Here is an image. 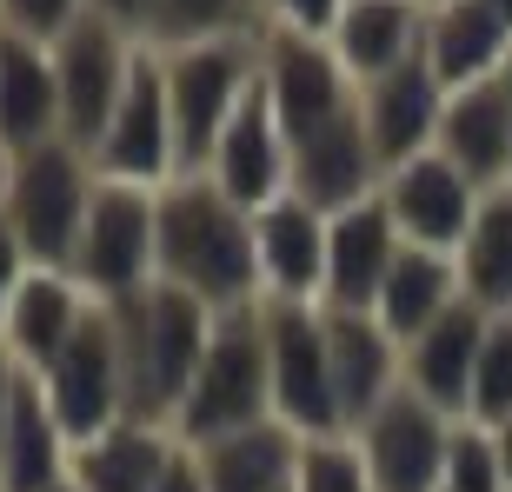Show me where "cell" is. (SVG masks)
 I'll return each instance as SVG.
<instances>
[{"label": "cell", "instance_id": "obj_35", "mask_svg": "<svg viewBox=\"0 0 512 492\" xmlns=\"http://www.w3.org/2000/svg\"><path fill=\"white\" fill-rule=\"evenodd\" d=\"M94 14V0H0V34L34 40V47H54Z\"/></svg>", "mask_w": 512, "mask_h": 492}, {"label": "cell", "instance_id": "obj_25", "mask_svg": "<svg viewBox=\"0 0 512 492\" xmlns=\"http://www.w3.org/2000/svg\"><path fill=\"white\" fill-rule=\"evenodd\" d=\"M419 34H426V7L419 0H346L326 47L340 54V67L353 74V87L393 74L399 60L419 54Z\"/></svg>", "mask_w": 512, "mask_h": 492}, {"label": "cell", "instance_id": "obj_36", "mask_svg": "<svg viewBox=\"0 0 512 492\" xmlns=\"http://www.w3.org/2000/svg\"><path fill=\"white\" fill-rule=\"evenodd\" d=\"M346 0H260V27H293V34H333Z\"/></svg>", "mask_w": 512, "mask_h": 492}, {"label": "cell", "instance_id": "obj_26", "mask_svg": "<svg viewBox=\"0 0 512 492\" xmlns=\"http://www.w3.org/2000/svg\"><path fill=\"white\" fill-rule=\"evenodd\" d=\"M466 300V286H459V260L453 253H433V246H406L386 273L380 300H373V320L393 333L399 346H413L426 326H439L453 306Z\"/></svg>", "mask_w": 512, "mask_h": 492}, {"label": "cell", "instance_id": "obj_44", "mask_svg": "<svg viewBox=\"0 0 512 492\" xmlns=\"http://www.w3.org/2000/svg\"><path fill=\"white\" fill-rule=\"evenodd\" d=\"M486 7H493V14H499V20L512 27V0H486Z\"/></svg>", "mask_w": 512, "mask_h": 492}, {"label": "cell", "instance_id": "obj_33", "mask_svg": "<svg viewBox=\"0 0 512 492\" xmlns=\"http://www.w3.org/2000/svg\"><path fill=\"white\" fill-rule=\"evenodd\" d=\"M473 426H506L512 419V320L486 326L479 346V373H473Z\"/></svg>", "mask_w": 512, "mask_h": 492}, {"label": "cell", "instance_id": "obj_30", "mask_svg": "<svg viewBox=\"0 0 512 492\" xmlns=\"http://www.w3.org/2000/svg\"><path fill=\"white\" fill-rule=\"evenodd\" d=\"M459 286L479 313L512 320V187L486 193L473 213V233L459 246Z\"/></svg>", "mask_w": 512, "mask_h": 492}, {"label": "cell", "instance_id": "obj_23", "mask_svg": "<svg viewBox=\"0 0 512 492\" xmlns=\"http://www.w3.org/2000/svg\"><path fill=\"white\" fill-rule=\"evenodd\" d=\"M87 313H94V300L80 293L74 273L34 266L27 286L14 293V306H7V320H0V340H7V353L20 360V373H47V366L67 353V340L80 333Z\"/></svg>", "mask_w": 512, "mask_h": 492}, {"label": "cell", "instance_id": "obj_43", "mask_svg": "<svg viewBox=\"0 0 512 492\" xmlns=\"http://www.w3.org/2000/svg\"><path fill=\"white\" fill-rule=\"evenodd\" d=\"M493 80H499V94H506V114H512V54H506V67H499Z\"/></svg>", "mask_w": 512, "mask_h": 492}, {"label": "cell", "instance_id": "obj_31", "mask_svg": "<svg viewBox=\"0 0 512 492\" xmlns=\"http://www.w3.org/2000/svg\"><path fill=\"white\" fill-rule=\"evenodd\" d=\"M247 27H260L253 0H153L147 47H200V40L247 34Z\"/></svg>", "mask_w": 512, "mask_h": 492}, {"label": "cell", "instance_id": "obj_24", "mask_svg": "<svg viewBox=\"0 0 512 492\" xmlns=\"http://www.w3.org/2000/svg\"><path fill=\"white\" fill-rule=\"evenodd\" d=\"M60 140V80H54V47L14 40L0 47V147L34 153Z\"/></svg>", "mask_w": 512, "mask_h": 492}, {"label": "cell", "instance_id": "obj_45", "mask_svg": "<svg viewBox=\"0 0 512 492\" xmlns=\"http://www.w3.org/2000/svg\"><path fill=\"white\" fill-rule=\"evenodd\" d=\"M47 492H80V486H74V479H67V486H47Z\"/></svg>", "mask_w": 512, "mask_h": 492}, {"label": "cell", "instance_id": "obj_39", "mask_svg": "<svg viewBox=\"0 0 512 492\" xmlns=\"http://www.w3.org/2000/svg\"><path fill=\"white\" fill-rule=\"evenodd\" d=\"M94 14H107L114 27H127L133 40H147V20H153V0H94Z\"/></svg>", "mask_w": 512, "mask_h": 492}, {"label": "cell", "instance_id": "obj_11", "mask_svg": "<svg viewBox=\"0 0 512 492\" xmlns=\"http://www.w3.org/2000/svg\"><path fill=\"white\" fill-rule=\"evenodd\" d=\"M100 180H127V187H167L180 180V147H173V107H167V67H160V47L140 40V60L127 74V94L114 107V127L94 153Z\"/></svg>", "mask_w": 512, "mask_h": 492}, {"label": "cell", "instance_id": "obj_29", "mask_svg": "<svg viewBox=\"0 0 512 492\" xmlns=\"http://www.w3.org/2000/svg\"><path fill=\"white\" fill-rule=\"evenodd\" d=\"M193 453H200L207 492H293V473H300V433H286L280 419L193 446Z\"/></svg>", "mask_w": 512, "mask_h": 492}, {"label": "cell", "instance_id": "obj_6", "mask_svg": "<svg viewBox=\"0 0 512 492\" xmlns=\"http://www.w3.org/2000/svg\"><path fill=\"white\" fill-rule=\"evenodd\" d=\"M153 227H160V200L153 187H127V180H100L87 227L74 246V273L80 293L100 306L133 300L140 286H153Z\"/></svg>", "mask_w": 512, "mask_h": 492}, {"label": "cell", "instance_id": "obj_38", "mask_svg": "<svg viewBox=\"0 0 512 492\" xmlns=\"http://www.w3.org/2000/svg\"><path fill=\"white\" fill-rule=\"evenodd\" d=\"M160 492H207V473H200V453L193 446H173L167 473H160Z\"/></svg>", "mask_w": 512, "mask_h": 492}, {"label": "cell", "instance_id": "obj_42", "mask_svg": "<svg viewBox=\"0 0 512 492\" xmlns=\"http://www.w3.org/2000/svg\"><path fill=\"white\" fill-rule=\"evenodd\" d=\"M7 180H14V153L0 147V207H7Z\"/></svg>", "mask_w": 512, "mask_h": 492}, {"label": "cell", "instance_id": "obj_40", "mask_svg": "<svg viewBox=\"0 0 512 492\" xmlns=\"http://www.w3.org/2000/svg\"><path fill=\"white\" fill-rule=\"evenodd\" d=\"M20 360L7 353V340H0V439H7V419H14V399H20Z\"/></svg>", "mask_w": 512, "mask_h": 492}, {"label": "cell", "instance_id": "obj_8", "mask_svg": "<svg viewBox=\"0 0 512 492\" xmlns=\"http://www.w3.org/2000/svg\"><path fill=\"white\" fill-rule=\"evenodd\" d=\"M266 360H273V419L300 439L346 433L333 366H326V313L320 306L266 300Z\"/></svg>", "mask_w": 512, "mask_h": 492}, {"label": "cell", "instance_id": "obj_3", "mask_svg": "<svg viewBox=\"0 0 512 492\" xmlns=\"http://www.w3.org/2000/svg\"><path fill=\"white\" fill-rule=\"evenodd\" d=\"M273 419V360H266V306H240L213 320V340L200 353L180 413H173V439L180 446H213L227 433H247Z\"/></svg>", "mask_w": 512, "mask_h": 492}, {"label": "cell", "instance_id": "obj_48", "mask_svg": "<svg viewBox=\"0 0 512 492\" xmlns=\"http://www.w3.org/2000/svg\"><path fill=\"white\" fill-rule=\"evenodd\" d=\"M0 492H7V479H0Z\"/></svg>", "mask_w": 512, "mask_h": 492}, {"label": "cell", "instance_id": "obj_2", "mask_svg": "<svg viewBox=\"0 0 512 492\" xmlns=\"http://www.w3.org/2000/svg\"><path fill=\"white\" fill-rule=\"evenodd\" d=\"M107 313H114L120 373H127V419L173 433V413H180V399L200 373V353H207L220 313L167 280L140 286L133 300H114Z\"/></svg>", "mask_w": 512, "mask_h": 492}, {"label": "cell", "instance_id": "obj_9", "mask_svg": "<svg viewBox=\"0 0 512 492\" xmlns=\"http://www.w3.org/2000/svg\"><path fill=\"white\" fill-rule=\"evenodd\" d=\"M260 80H266V100H273V114H280V127H286L293 147L360 107L353 74L340 67V54H333L320 34L260 27Z\"/></svg>", "mask_w": 512, "mask_h": 492}, {"label": "cell", "instance_id": "obj_12", "mask_svg": "<svg viewBox=\"0 0 512 492\" xmlns=\"http://www.w3.org/2000/svg\"><path fill=\"white\" fill-rule=\"evenodd\" d=\"M453 426L459 419L433 413L413 386H399L380 413L366 419L353 446L366 459L373 492H439L446 486V453H453Z\"/></svg>", "mask_w": 512, "mask_h": 492}, {"label": "cell", "instance_id": "obj_28", "mask_svg": "<svg viewBox=\"0 0 512 492\" xmlns=\"http://www.w3.org/2000/svg\"><path fill=\"white\" fill-rule=\"evenodd\" d=\"M173 446H180V439H173L167 426L120 419L114 433H100V439H87V446H74L67 479H74L80 492H160V473H167Z\"/></svg>", "mask_w": 512, "mask_h": 492}, {"label": "cell", "instance_id": "obj_20", "mask_svg": "<svg viewBox=\"0 0 512 492\" xmlns=\"http://www.w3.org/2000/svg\"><path fill=\"white\" fill-rule=\"evenodd\" d=\"M493 313H479L473 300H459L439 326H426L406 346V386H413L433 413L466 419L473 413V373H479V346H486Z\"/></svg>", "mask_w": 512, "mask_h": 492}, {"label": "cell", "instance_id": "obj_32", "mask_svg": "<svg viewBox=\"0 0 512 492\" xmlns=\"http://www.w3.org/2000/svg\"><path fill=\"white\" fill-rule=\"evenodd\" d=\"M293 492H373V479H366V459H360V446H353V433L300 439V473H293Z\"/></svg>", "mask_w": 512, "mask_h": 492}, {"label": "cell", "instance_id": "obj_47", "mask_svg": "<svg viewBox=\"0 0 512 492\" xmlns=\"http://www.w3.org/2000/svg\"><path fill=\"white\" fill-rule=\"evenodd\" d=\"M0 47H7V34H0Z\"/></svg>", "mask_w": 512, "mask_h": 492}, {"label": "cell", "instance_id": "obj_4", "mask_svg": "<svg viewBox=\"0 0 512 492\" xmlns=\"http://www.w3.org/2000/svg\"><path fill=\"white\" fill-rule=\"evenodd\" d=\"M160 67H167V107H173L180 173H207L227 120L240 114V100H247L253 80H260V27L200 40V47H160Z\"/></svg>", "mask_w": 512, "mask_h": 492}, {"label": "cell", "instance_id": "obj_15", "mask_svg": "<svg viewBox=\"0 0 512 492\" xmlns=\"http://www.w3.org/2000/svg\"><path fill=\"white\" fill-rule=\"evenodd\" d=\"M326 313V366H333V393H340L346 433H360L386 399L406 386V346L386 333L373 313Z\"/></svg>", "mask_w": 512, "mask_h": 492}, {"label": "cell", "instance_id": "obj_7", "mask_svg": "<svg viewBox=\"0 0 512 492\" xmlns=\"http://www.w3.org/2000/svg\"><path fill=\"white\" fill-rule=\"evenodd\" d=\"M140 60V40L114 27L107 14H87L67 40H54V80H60V140L80 147L87 160L100 153L114 107L127 94V74Z\"/></svg>", "mask_w": 512, "mask_h": 492}, {"label": "cell", "instance_id": "obj_13", "mask_svg": "<svg viewBox=\"0 0 512 492\" xmlns=\"http://www.w3.org/2000/svg\"><path fill=\"white\" fill-rule=\"evenodd\" d=\"M486 193L466 180V173L446 160V153H413L406 167H393L380 180V207L393 213V227L406 246H433V253H453L466 246V233H473V213Z\"/></svg>", "mask_w": 512, "mask_h": 492}, {"label": "cell", "instance_id": "obj_37", "mask_svg": "<svg viewBox=\"0 0 512 492\" xmlns=\"http://www.w3.org/2000/svg\"><path fill=\"white\" fill-rule=\"evenodd\" d=\"M27 273H34V260H27V246H20V233L7 227V213H0V320H7V306H14V293L27 286Z\"/></svg>", "mask_w": 512, "mask_h": 492}, {"label": "cell", "instance_id": "obj_16", "mask_svg": "<svg viewBox=\"0 0 512 492\" xmlns=\"http://www.w3.org/2000/svg\"><path fill=\"white\" fill-rule=\"evenodd\" d=\"M439 114H446V87H439V74L426 67V54L399 60L393 74H380V80H366V87H360L366 140H373V153H380L386 173L433 147Z\"/></svg>", "mask_w": 512, "mask_h": 492}, {"label": "cell", "instance_id": "obj_21", "mask_svg": "<svg viewBox=\"0 0 512 492\" xmlns=\"http://www.w3.org/2000/svg\"><path fill=\"white\" fill-rule=\"evenodd\" d=\"M419 54L439 74V87L459 94V87H479V80H493L506 67L512 27L486 0H433L426 7V34H419Z\"/></svg>", "mask_w": 512, "mask_h": 492}, {"label": "cell", "instance_id": "obj_34", "mask_svg": "<svg viewBox=\"0 0 512 492\" xmlns=\"http://www.w3.org/2000/svg\"><path fill=\"white\" fill-rule=\"evenodd\" d=\"M439 492H512L506 466H499V439L473 419L453 426V453H446V486Z\"/></svg>", "mask_w": 512, "mask_h": 492}, {"label": "cell", "instance_id": "obj_17", "mask_svg": "<svg viewBox=\"0 0 512 492\" xmlns=\"http://www.w3.org/2000/svg\"><path fill=\"white\" fill-rule=\"evenodd\" d=\"M380 180H386V167H380V153H373V140H366L360 107L293 147V200H306L326 220L346 207H366L380 193Z\"/></svg>", "mask_w": 512, "mask_h": 492}, {"label": "cell", "instance_id": "obj_22", "mask_svg": "<svg viewBox=\"0 0 512 492\" xmlns=\"http://www.w3.org/2000/svg\"><path fill=\"white\" fill-rule=\"evenodd\" d=\"M433 153H446L479 193L512 187V114L499 80H479V87H459L446 94V114H439Z\"/></svg>", "mask_w": 512, "mask_h": 492}, {"label": "cell", "instance_id": "obj_27", "mask_svg": "<svg viewBox=\"0 0 512 492\" xmlns=\"http://www.w3.org/2000/svg\"><path fill=\"white\" fill-rule=\"evenodd\" d=\"M67 466H74V439L54 419L40 379L27 373L14 419H7V439H0V479H7V492H47V486H67Z\"/></svg>", "mask_w": 512, "mask_h": 492}, {"label": "cell", "instance_id": "obj_19", "mask_svg": "<svg viewBox=\"0 0 512 492\" xmlns=\"http://www.w3.org/2000/svg\"><path fill=\"white\" fill-rule=\"evenodd\" d=\"M253 246H260V286L280 306H320L326 300V213L280 193L273 207L253 213Z\"/></svg>", "mask_w": 512, "mask_h": 492}, {"label": "cell", "instance_id": "obj_14", "mask_svg": "<svg viewBox=\"0 0 512 492\" xmlns=\"http://www.w3.org/2000/svg\"><path fill=\"white\" fill-rule=\"evenodd\" d=\"M207 180L247 213L273 207L280 193H293V140H286L280 114L266 100V80H253V94L227 120V133H220V147L207 160Z\"/></svg>", "mask_w": 512, "mask_h": 492}, {"label": "cell", "instance_id": "obj_49", "mask_svg": "<svg viewBox=\"0 0 512 492\" xmlns=\"http://www.w3.org/2000/svg\"><path fill=\"white\" fill-rule=\"evenodd\" d=\"M253 7H260V0H253Z\"/></svg>", "mask_w": 512, "mask_h": 492}, {"label": "cell", "instance_id": "obj_10", "mask_svg": "<svg viewBox=\"0 0 512 492\" xmlns=\"http://www.w3.org/2000/svg\"><path fill=\"white\" fill-rule=\"evenodd\" d=\"M34 379H40V393H47V406H54V419L67 426L74 446L114 433L120 419H127V373H120L114 313L94 300V313L80 320V333L67 340V353Z\"/></svg>", "mask_w": 512, "mask_h": 492}, {"label": "cell", "instance_id": "obj_41", "mask_svg": "<svg viewBox=\"0 0 512 492\" xmlns=\"http://www.w3.org/2000/svg\"><path fill=\"white\" fill-rule=\"evenodd\" d=\"M486 433L499 439V466H506V486H512V419H506V426H486Z\"/></svg>", "mask_w": 512, "mask_h": 492}, {"label": "cell", "instance_id": "obj_46", "mask_svg": "<svg viewBox=\"0 0 512 492\" xmlns=\"http://www.w3.org/2000/svg\"><path fill=\"white\" fill-rule=\"evenodd\" d=\"M419 7H433V0H419Z\"/></svg>", "mask_w": 512, "mask_h": 492}, {"label": "cell", "instance_id": "obj_5", "mask_svg": "<svg viewBox=\"0 0 512 492\" xmlns=\"http://www.w3.org/2000/svg\"><path fill=\"white\" fill-rule=\"evenodd\" d=\"M100 167L80 147L54 140V147H34L14 160V180H7V227L20 233L27 260L47 266V273H67L74 266L80 227H87V207H94Z\"/></svg>", "mask_w": 512, "mask_h": 492}, {"label": "cell", "instance_id": "obj_18", "mask_svg": "<svg viewBox=\"0 0 512 492\" xmlns=\"http://www.w3.org/2000/svg\"><path fill=\"white\" fill-rule=\"evenodd\" d=\"M406 253V240H399L393 213L380 207V193L366 200V207H346L326 220V300L333 313H373V300H380L386 273H393V260Z\"/></svg>", "mask_w": 512, "mask_h": 492}, {"label": "cell", "instance_id": "obj_1", "mask_svg": "<svg viewBox=\"0 0 512 492\" xmlns=\"http://www.w3.org/2000/svg\"><path fill=\"white\" fill-rule=\"evenodd\" d=\"M160 227H153V280L193 293L213 313L266 306L260 286V246H253V213L233 207L207 173H180L153 193Z\"/></svg>", "mask_w": 512, "mask_h": 492}]
</instances>
